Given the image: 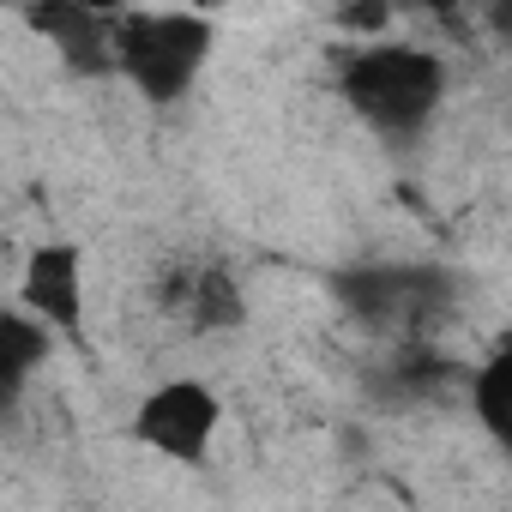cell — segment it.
Returning a JSON list of instances; mask_svg holds the SVG:
<instances>
[{
    "label": "cell",
    "mask_w": 512,
    "mask_h": 512,
    "mask_svg": "<svg viewBox=\"0 0 512 512\" xmlns=\"http://www.w3.org/2000/svg\"><path fill=\"white\" fill-rule=\"evenodd\" d=\"M217 428H223V398L205 380H163L133 410V440L163 452L169 464H205Z\"/></svg>",
    "instance_id": "4"
},
{
    "label": "cell",
    "mask_w": 512,
    "mask_h": 512,
    "mask_svg": "<svg viewBox=\"0 0 512 512\" xmlns=\"http://www.w3.org/2000/svg\"><path fill=\"white\" fill-rule=\"evenodd\" d=\"M217 49V25L205 13H181V7H127L115 19V55H121V79L169 109L193 91V79L211 67Z\"/></svg>",
    "instance_id": "2"
},
{
    "label": "cell",
    "mask_w": 512,
    "mask_h": 512,
    "mask_svg": "<svg viewBox=\"0 0 512 512\" xmlns=\"http://www.w3.org/2000/svg\"><path fill=\"white\" fill-rule=\"evenodd\" d=\"M49 344H55V326L37 320L25 302L0 314V410H19L31 374L49 362Z\"/></svg>",
    "instance_id": "8"
},
{
    "label": "cell",
    "mask_w": 512,
    "mask_h": 512,
    "mask_svg": "<svg viewBox=\"0 0 512 512\" xmlns=\"http://www.w3.org/2000/svg\"><path fill=\"white\" fill-rule=\"evenodd\" d=\"M163 308L187 332H235L247 320V296L223 266H169L163 272Z\"/></svg>",
    "instance_id": "7"
},
{
    "label": "cell",
    "mask_w": 512,
    "mask_h": 512,
    "mask_svg": "<svg viewBox=\"0 0 512 512\" xmlns=\"http://www.w3.org/2000/svg\"><path fill=\"white\" fill-rule=\"evenodd\" d=\"M332 290L362 326L392 338H428V326H440V314L458 296L452 272L440 266H350Z\"/></svg>",
    "instance_id": "3"
},
{
    "label": "cell",
    "mask_w": 512,
    "mask_h": 512,
    "mask_svg": "<svg viewBox=\"0 0 512 512\" xmlns=\"http://www.w3.org/2000/svg\"><path fill=\"white\" fill-rule=\"evenodd\" d=\"M25 7H79V13H109V19H121L133 0H25Z\"/></svg>",
    "instance_id": "13"
},
{
    "label": "cell",
    "mask_w": 512,
    "mask_h": 512,
    "mask_svg": "<svg viewBox=\"0 0 512 512\" xmlns=\"http://www.w3.org/2000/svg\"><path fill=\"white\" fill-rule=\"evenodd\" d=\"M31 31H43V43L61 55L67 73L79 79H103V73H121V55H115V19L109 13H79V7H25Z\"/></svg>",
    "instance_id": "6"
},
{
    "label": "cell",
    "mask_w": 512,
    "mask_h": 512,
    "mask_svg": "<svg viewBox=\"0 0 512 512\" xmlns=\"http://www.w3.org/2000/svg\"><path fill=\"white\" fill-rule=\"evenodd\" d=\"M482 25H488V37H494L500 49H512V0H488V7H482Z\"/></svg>",
    "instance_id": "12"
},
{
    "label": "cell",
    "mask_w": 512,
    "mask_h": 512,
    "mask_svg": "<svg viewBox=\"0 0 512 512\" xmlns=\"http://www.w3.org/2000/svg\"><path fill=\"white\" fill-rule=\"evenodd\" d=\"M392 19H398V0H344V7H338V31H350L362 43L386 37Z\"/></svg>",
    "instance_id": "11"
},
{
    "label": "cell",
    "mask_w": 512,
    "mask_h": 512,
    "mask_svg": "<svg viewBox=\"0 0 512 512\" xmlns=\"http://www.w3.org/2000/svg\"><path fill=\"white\" fill-rule=\"evenodd\" d=\"M422 7H428V13L452 31V37H464V13H458V0H422Z\"/></svg>",
    "instance_id": "14"
},
{
    "label": "cell",
    "mask_w": 512,
    "mask_h": 512,
    "mask_svg": "<svg viewBox=\"0 0 512 512\" xmlns=\"http://www.w3.org/2000/svg\"><path fill=\"white\" fill-rule=\"evenodd\" d=\"M338 91L368 127L410 139L434 121V109L446 97V61L422 43L374 37V43L338 55Z\"/></svg>",
    "instance_id": "1"
},
{
    "label": "cell",
    "mask_w": 512,
    "mask_h": 512,
    "mask_svg": "<svg viewBox=\"0 0 512 512\" xmlns=\"http://www.w3.org/2000/svg\"><path fill=\"white\" fill-rule=\"evenodd\" d=\"M470 416H476L482 434L512 458V338L470 374Z\"/></svg>",
    "instance_id": "10"
},
{
    "label": "cell",
    "mask_w": 512,
    "mask_h": 512,
    "mask_svg": "<svg viewBox=\"0 0 512 512\" xmlns=\"http://www.w3.org/2000/svg\"><path fill=\"white\" fill-rule=\"evenodd\" d=\"M458 380V368L428 344V338H398L392 344V362H386V374H380V392L386 398H398V404H428L440 386H452Z\"/></svg>",
    "instance_id": "9"
},
{
    "label": "cell",
    "mask_w": 512,
    "mask_h": 512,
    "mask_svg": "<svg viewBox=\"0 0 512 512\" xmlns=\"http://www.w3.org/2000/svg\"><path fill=\"white\" fill-rule=\"evenodd\" d=\"M19 302L49 320L55 332H79L85 326V253L73 241H43L31 247V260L19 272Z\"/></svg>",
    "instance_id": "5"
}]
</instances>
